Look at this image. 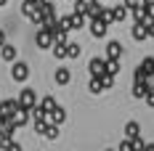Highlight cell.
Instances as JSON below:
<instances>
[{
  "instance_id": "44dd1931",
  "label": "cell",
  "mask_w": 154,
  "mask_h": 151,
  "mask_svg": "<svg viewBox=\"0 0 154 151\" xmlns=\"http://www.w3.org/2000/svg\"><path fill=\"white\" fill-rule=\"evenodd\" d=\"M40 106H43V109H45V111H53V109H56V98H53V95H45V98H43V101H40Z\"/></svg>"
},
{
  "instance_id": "4316f807",
  "label": "cell",
  "mask_w": 154,
  "mask_h": 151,
  "mask_svg": "<svg viewBox=\"0 0 154 151\" xmlns=\"http://www.w3.org/2000/svg\"><path fill=\"white\" fill-rule=\"evenodd\" d=\"M120 149H122V151H130V149H133V138H128V140H122V143H120Z\"/></svg>"
},
{
  "instance_id": "3957f363",
  "label": "cell",
  "mask_w": 154,
  "mask_h": 151,
  "mask_svg": "<svg viewBox=\"0 0 154 151\" xmlns=\"http://www.w3.org/2000/svg\"><path fill=\"white\" fill-rule=\"evenodd\" d=\"M11 77H14L16 82H24V80L29 77V64H24V61H14V66H11Z\"/></svg>"
},
{
  "instance_id": "603a6c76",
  "label": "cell",
  "mask_w": 154,
  "mask_h": 151,
  "mask_svg": "<svg viewBox=\"0 0 154 151\" xmlns=\"http://www.w3.org/2000/svg\"><path fill=\"white\" fill-rule=\"evenodd\" d=\"M88 88H91V93H101V90H104V82H101V77H93Z\"/></svg>"
},
{
  "instance_id": "9a60e30c",
  "label": "cell",
  "mask_w": 154,
  "mask_h": 151,
  "mask_svg": "<svg viewBox=\"0 0 154 151\" xmlns=\"http://www.w3.org/2000/svg\"><path fill=\"white\" fill-rule=\"evenodd\" d=\"M16 53H19V50H16V45H0V56H3L5 61H11V64L16 61Z\"/></svg>"
},
{
  "instance_id": "e0dca14e",
  "label": "cell",
  "mask_w": 154,
  "mask_h": 151,
  "mask_svg": "<svg viewBox=\"0 0 154 151\" xmlns=\"http://www.w3.org/2000/svg\"><path fill=\"white\" fill-rule=\"evenodd\" d=\"M125 135L128 138H138L141 135V125L138 122H128V125H125Z\"/></svg>"
},
{
  "instance_id": "cb8c5ba5",
  "label": "cell",
  "mask_w": 154,
  "mask_h": 151,
  "mask_svg": "<svg viewBox=\"0 0 154 151\" xmlns=\"http://www.w3.org/2000/svg\"><path fill=\"white\" fill-rule=\"evenodd\" d=\"M66 53H69V59H77L80 56V45L77 43H66Z\"/></svg>"
},
{
  "instance_id": "6da1fadb",
  "label": "cell",
  "mask_w": 154,
  "mask_h": 151,
  "mask_svg": "<svg viewBox=\"0 0 154 151\" xmlns=\"http://www.w3.org/2000/svg\"><path fill=\"white\" fill-rule=\"evenodd\" d=\"M85 19H88V16L85 14H69V16H61V24L64 27H66V29H82V27H85Z\"/></svg>"
},
{
  "instance_id": "ffe728a7",
  "label": "cell",
  "mask_w": 154,
  "mask_h": 151,
  "mask_svg": "<svg viewBox=\"0 0 154 151\" xmlns=\"http://www.w3.org/2000/svg\"><path fill=\"white\" fill-rule=\"evenodd\" d=\"M128 11H130L128 5H117V8H112V16H114V24H117V21H122L125 16H128Z\"/></svg>"
},
{
  "instance_id": "7c38bea8",
  "label": "cell",
  "mask_w": 154,
  "mask_h": 151,
  "mask_svg": "<svg viewBox=\"0 0 154 151\" xmlns=\"http://www.w3.org/2000/svg\"><path fill=\"white\" fill-rule=\"evenodd\" d=\"M64 119H66V111H64L61 106H56L53 111H48V122H56V125H64Z\"/></svg>"
},
{
  "instance_id": "f1b7e54d",
  "label": "cell",
  "mask_w": 154,
  "mask_h": 151,
  "mask_svg": "<svg viewBox=\"0 0 154 151\" xmlns=\"http://www.w3.org/2000/svg\"><path fill=\"white\" fill-rule=\"evenodd\" d=\"M0 45H5V32L0 29Z\"/></svg>"
},
{
  "instance_id": "ba28073f",
  "label": "cell",
  "mask_w": 154,
  "mask_h": 151,
  "mask_svg": "<svg viewBox=\"0 0 154 151\" xmlns=\"http://www.w3.org/2000/svg\"><path fill=\"white\" fill-rule=\"evenodd\" d=\"M130 35H133V40H146L152 32H149V24H143V21H136V24H133V29H130Z\"/></svg>"
},
{
  "instance_id": "7402d4cb",
  "label": "cell",
  "mask_w": 154,
  "mask_h": 151,
  "mask_svg": "<svg viewBox=\"0 0 154 151\" xmlns=\"http://www.w3.org/2000/svg\"><path fill=\"white\" fill-rule=\"evenodd\" d=\"M141 69H143L146 74H154V59L152 56H146V59L141 61Z\"/></svg>"
},
{
  "instance_id": "d4e9b609",
  "label": "cell",
  "mask_w": 154,
  "mask_h": 151,
  "mask_svg": "<svg viewBox=\"0 0 154 151\" xmlns=\"http://www.w3.org/2000/svg\"><path fill=\"white\" fill-rule=\"evenodd\" d=\"M101 82H104V90H106V88H112V85H114V74L104 72V74H101Z\"/></svg>"
},
{
  "instance_id": "52a82bcc",
  "label": "cell",
  "mask_w": 154,
  "mask_h": 151,
  "mask_svg": "<svg viewBox=\"0 0 154 151\" xmlns=\"http://www.w3.org/2000/svg\"><path fill=\"white\" fill-rule=\"evenodd\" d=\"M29 119H32L29 109H27V106H19V109H16V114H14V125H16V127H24Z\"/></svg>"
},
{
  "instance_id": "9c48e42d",
  "label": "cell",
  "mask_w": 154,
  "mask_h": 151,
  "mask_svg": "<svg viewBox=\"0 0 154 151\" xmlns=\"http://www.w3.org/2000/svg\"><path fill=\"white\" fill-rule=\"evenodd\" d=\"M19 98H5V101H3V104H0V111H3V114H5V117H14L16 114V109H19Z\"/></svg>"
},
{
  "instance_id": "ac0fdd59",
  "label": "cell",
  "mask_w": 154,
  "mask_h": 151,
  "mask_svg": "<svg viewBox=\"0 0 154 151\" xmlns=\"http://www.w3.org/2000/svg\"><path fill=\"white\" fill-rule=\"evenodd\" d=\"M53 56L61 61V59H69V53H66V43H53Z\"/></svg>"
},
{
  "instance_id": "7a4b0ae2",
  "label": "cell",
  "mask_w": 154,
  "mask_h": 151,
  "mask_svg": "<svg viewBox=\"0 0 154 151\" xmlns=\"http://www.w3.org/2000/svg\"><path fill=\"white\" fill-rule=\"evenodd\" d=\"M21 14L32 19V21H37V16H40V0H24L21 3Z\"/></svg>"
},
{
  "instance_id": "30bf717a",
  "label": "cell",
  "mask_w": 154,
  "mask_h": 151,
  "mask_svg": "<svg viewBox=\"0 0 154 151\" xmlns=\"http://www.w3.org/2000/svg\"><path fill=\"white\" fill-rule=\"evenodd\" d=\"M19 104L27 106V109H32V106H35V90H32V88H24L21 95H19Z\"/></svg>"
},
{
  "instance_id": "8fae6325",
  "label": "cell",
  "mask_w": 154,
  "mask_h": 151,
  "mask_svg": "<svg viewBox=\"0 0 154 151\" xmlns=\"http://www.w3.org/2000/svg\"><path fill=\"white\" fill-rule=\"evenodd\" d=\"M122 56V43L120 40H112L106 45V59H120Z\"/></svg>"
},
{
  "instance_id": "5b68a950",
  "label": "cell",
  "mask_w": 154,
  "mask_h": 151,
  "mask_svg": "<svg viewBox=\"0 0 154 151\" xmlns=\"http://www.w3.org/2000/svg\"><path fill=\"white\" fill-rule=\"evenodd\" d=\"M109 29V21H104V19H91V35L93 37H104Z\"/></svg>"
},
{
  "instance_id": "484cf974",
  "label": "cell",
  "mask_w": 154,
  "mask_h": 151,
  "mask_svg": "<svg viewBox=\"0 0 154 151\" xmlns=\"http://www.w3.org/2000/svg\"><path fill=\"white\" fill-rule=\"evenodd\" d=\"M143 3H146V0H125V5H128L130 11H133V8H138V5H143Z\"/></svg>"
},
{
  "instance_id": "d6986e66",
  "label": "cell",
  "mask_w": 154,
  "mask_h": 151,
  "mask_svg": "<svg viewBox=\"0 0 154 151\" xmlns=\"http://www.w3.org/2000/svg\"><path fill=\"white\" fill-rule=\"evenodd\" d=\"M43 135L51 138V140H53V138H59V125H56V122H48L45 130H43Z\"/></svg>"
},
{
  "instance_id": "83f0119b",
  "label": "cell",
  "mask_w": 154,
  "mask_h": 151,
  "mask_svg": "<svg viewBox=\"0 0 154 151\" xmlns=\"http://www.w3.org/2000/svg\"><path fill=\"white\" fill-rule=\"evenodd\" d=\"M143 146H146V143H143L141 138H133V149H143Z\"/></svg>"
},
{
  "instance_id": "277c9868",
  "label": "cell",
  "mask_w": 154,
  "mask_h": 151,
  "mask_svg": "<svg viewBox=\"0 0 154 151\" xmlns=\"http://www.w3.org/2000/svg\"><path fill=\"white\" fill-rule=\"evenodd\" d=\"M35 43H37V48H40V50H48V48H53V32L43 27V29L37 32V37H35Z\"/></svg>"
},
{
  "instance_id": "5bb4252c",
  "label": "cell",
  "mask_w": 154,
  "mask_h": 151,
  "mask_svg": "<svg viewBox=\"0 0 154 151\" xmlns=\"http://www.w3.org/2000/svg\"><path fill=\"white\" fill-rule=\"evenodd\" d=\"M149 88H152V85H149V80H146V82H138V80H136V85H133V95H136V98H146Z\"/></svg>"
},
{
  "instance_id": "8992f818",
  "label": "cell",
  "mask_w": 154,
  "mask_h": 151,
  "mask_svg": "<svg viewBox=\"0 0 154 151\" xmlns=\"http://www.w3.org/2000/svg\"><path fill=\"white\" fill-rule=\"evenodd\" d=\"M88 72H91V77H101L104 72H106V59H91Z\"/></svg>"
},
{
  "instance_id": "f546056e",
  "label": "cell",
  "mask_w": 154,
  "mask_h": 151,
  "mask_svg": "<svg viewBox=\"0 0 154 151\" xmlns=\"http://www.w3.org/2000/svg\"><path fill=\"white\" fill-rule=\"evenodd\" d=\"M3 119H5V114H3V111H0V125H3Z\"/></svg>"
},
{
  "instance_id": "4fadbf2b",
  "label": "cell",
  "mask_w": 154,
  "mask_h": 151,
  "mask_svg": "<svg viewBox=\"0 0 154 151\" xmlns=\"http://www.w3.org/2000/svg\"><path fill=\"white\" fill-rule=\"evenodd\" d=\"M104 11H106V8H104V5H101V3H98V0H93L91 3V8H88V19H101V16H104Z\"/></svg>"
},
{
  "instance_id": "2e32d148",
  "label": "cell",
  "mask_w": 154,
  "mask_h": 151,
  "mask_svg": "<svg viewBox=\"0 0 154 151\" xmlns=\"http://www.w3.org/2000/svg\"><path fill=\"white\" fill-rule=\"evenodd\" d=\"M69 80H72L69 69H66V66H59V69H56V85H66Z\"/></svg>"
}]
</instances>
